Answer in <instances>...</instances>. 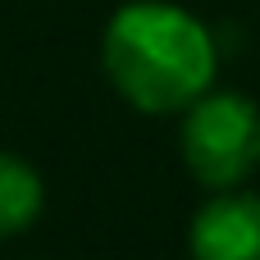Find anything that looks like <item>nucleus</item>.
Here are the masks:
<instances>
[{"instance_id": "obj_3", "label": "nucleus", "mask_w": 260, "mask_h": 260, "mask_svg": "<svg viewBox=\"0 0 260 260\" xmlns=\"http://www.w3.org/2000/svg\"><path fill=\"white\" fill-rule=\"evenodd\" d=\"M192 256L197 260H260V197H251V192L215 197L192 219Z\"/></svg>"}, {"instance_id": "obj_4", "label": "nucleus", "mask_w": 260, "mask_h": 260, "mask_svg": "<svg viewBox=\"0 0 260 260\" xmlns=\"http://www.w3.org/2000/svg\"><path fill=\"white\" fill-rule=\"evenodd\" d=\"M46 206V187L41 174L18 160V155H0V238L23 233Z\"/></svg>"}, {"instance_id": "obj_1", "label": "nucleus", "mask_w": 260, "mask_h": 260, "mask_svg": "<svg viewBox=\"0 0 260 260\" xmlns=\"http://www.w3.org/2000/svg\"><path fill=\"white\" fill-rule=\"evenodd\" d=\"M105 73L123 101L151 114H169L192 105L215 82V37L178 5L137 0L123 5L101 46Z\"/></svg>"}, {"instance_id": "obj_2", "label": "nucleus", "mask_w": 260, "mask_h": 260, "mask_svg": "<svg viewBox=\"0 0 260 260\" xmlns=\"http://www.w3.org/2000/svg\"><path fill=\"white\" fill-rule=\"evenodd\" d=\"M183 160L206 187H233L260 165V110L238 91H206L183 123Z\"/></svg>"}]
</instances>
